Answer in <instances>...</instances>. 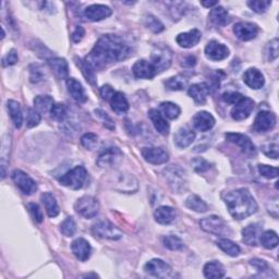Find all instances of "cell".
<instances>
[{"mask_svg":"<svg viewBox=\"0 0 279 279\" xmlns=\"http://www.w3.org/2000/svg\"><path fill=\"white\" fill-rule=\"evenodd\" d=\"M186 206L190 209H192L194 212H198V213H204L207 211V204L206 203L203 201L200 196L198 195H190L189 198L186 201Z\"/></svg>","mask_w":279,"mask_h":279,"instance_id":"cell-39","label":"cell"},{"mask_svg":"<svg viewBox=\"0 0 279 279\" xmlns=\"http://www.w3.org/2000/svg\"><path fill=\"white\" fill-rule=\"evenodd\" d=\"M163 243L166 246L167 249L171 251H178L183 249V241L177 236H173V234H169V236L164 237Z\"/></svg>","mask_w":279,"mask_h":279,"instance_id":"cell-43","label":"cell"},{"mask_svg":"<svg viewBox=\"0 0 279 279\" xmlns=\"http://www.w3.org/2000/svg\"><path fill=\"white\" fill-rule=\"evenodd\" d=\"M116 92L113 91V88L110 85H104L103 87H100L99 94L103 99L105 100H110V98L113 96V94Z\"/></svg>","mask_w":279,"mask_h":279,"instance_id":"cell-61","label":"cell"},{"mask_svg":"<svg viewBox=\"0 0 279 279\" xmlns=\"http://www.w3.org/2000/svg\"><path fill=\"white\" fill-rule=\"evenodd\" d=\"M54 99L53 97L48 96V95H40V96H36L34 99V105L35 108L39 112H47L50 111L54 106Z\"/></svg>","mask_w":279,"mask_h":279,"instance_id":"cell-37","label":"cell"},{"mask_svg":"<svg viewBox=\"0 0 279 279\" xmlns=\"http://www.w3.org/2000/svg\"><path fill=\"white\" fill-rule=\"evenodd\" d=\"M259 241L265 249H275L278 245V236L275 231L267 230L259 236Z\"/></svg>","mask_w":279,"mask_h":279,"instance_id":"cell-40","label":"cell"},{"mask_svg":"<svg viewBox=\"0 0 279 279\" xmlns=\"http://www.w3.org/2000/svg\"><path fill=\"white\" fill-rule=\"evenodd\" d=\"M250 264H251L252 266H254V267H255L259 272L266 271V270H268V269H269L268 264L266 263L265 261H263V259L253 258V259H251V261H250Z\"/></svg>","mask_w":279,"mask_h":279,"instance_id":"cell-60","label":"cell"},{"mask_svg":"<svg viewBox=\"0 0 279 279\" xmlns=\"http://www.w3.org/2000/svg\"><path fill=\"white\" fill-rule=\"evenodd\" d=\"M60 230L66 237H72L77 231V225L72 217H67L60 225Z\"/></svg>","mask_w":279,"mask_h":279,"instance_id":"cell-44","label":"cell"},{"mask_svg":"<svg viewBox=\"0 0 279 279\" xmlns=\"http://www.w3.org/2000/svg\"><path fill=\"white\" fill-rule=\"evenodd\" d=\"M243 82L253 90H258L264 85L265 79L259 70L256 68H250L243 74Z\"/></svg>","mask_w":279,"mask_h":279,"instance_id":"cell-20","label":"cell"},{"mask_svg":"<svg viewBox=\"0 0 279 279\" xmlns=\"http://www.w3.org/2000/svg\"><path fill=\"white\" fill-rule=\"evenodd\" d=\"M231 216L234 219H244L257 212V203L248 189H237L223 194Z\"/></svg>","mask_w":279,"mask_h":279,"instance_id":"cell-2","label":"cell"},{"mask_svg":"<svg viewBox=\"0 0 279 279\" xmlns=\"http://www.w3.org/2000/svg\"><path fill=\"white\" fill-rule=\"evenodd\" d=\"M271 2L269 0H251L248 2V6L256 14H264V12L269 8Z\"/></svg>","mask_w":279,"mask_h":279,"instance_id":"cell-46","label":"cell"},{"mask_svg":"<svg viewBox=\"0 0 279 279\" xmlns=\"http://www.w3.org/2000/svg\"><path fill=\"white\" fill-rule=\"evenodd\" d=\"M77 65L80 67L82 73L85 77V79L90 82L92 85H95V70L92 68V66L88 63L86 60H81V59H75Z\"/></svg>","mask_w":279,"mask_h":279,"instance_id":"cell-42","label":"cell"},{"mask_svg":"<svg viewBox=\"0 0 279 279\" xmlns=\"http://www.w3.org/2000/svg\"><path fill=\"white\" fill-rule=\"evenodd\" d=\"M258 173L267 179H275L278 177V169L268 165H258Z\"/></svg>","mask_w":279,"mask_h":279,"instance_id":"cell-48","label":"cell"},{"mask_svg":"<svg viewBox=\"0 0 279 279\" xmlns=\"http://www.w3.org/2000/svg\"><path fill=\"white\" fill-rule=\"evenodd\" d=\"M195 140V133L188 126H182L176 132L174 136V141L176 145L180 149H186L189 145H191Z\"/></svg>","mask_w":279,"mask_h":279,"instance_id":"cell-23","label":"cell"},{"mask_svg":"<svg viewBox=\"0 0 279 279\" xmlns=\"http://www.w3.org/2000/svg\"><path fill=\"white\" fill-rule=\"evenodd\" d=\"M144 270L148 274L158 278H167L171 276V267L163 259L153 258L144 266Z\"/></svg>","mask_w":279,"mask_h":279,"instance_id":"cell-10","label":"cell"},{"mask_svg":"<svg viewBox=\"0 0 279 279\" xmlns=\"http://www.w3.org/2000/svg\"><path fill=\"white\" fill-rule=\"evenodd\" d=\"M209 20L216 27H226L231 21V18L227 10L223 7H215L209 12Z\"/></svg>","mask_w":279,"mask_h":279,"instance_id":"cell-26","label":"cell"},{"mask_svg":"<svg viewBox=\"0 0 279 279\" xmlns=\"http://www.w3.org/2000/svg\"><path fill=\"white\" fill-rule=\"evenodd\" d=\"M84 35H85L84 29L79 25V27H77V29H75L72 33V41L74 43H80L82 41V39L84 37Z\"/></svg>","mask_w":279,"mask_h":279,"instance_id":"cell-62","label":"cell"},{"mask_svg":"<svg viewBox=\"0 0 279 279\" xmlns=\"http://www.w3.org/2000/svg\"><path fill=\"white\" fill-rule=\"evenodd\" d=\"M7 107H8V110L10 113V117L12 119V122H14L16 128L20 129L22 122H23V115H22L20 104H19L16 100L10 99L7 103Z\"/></svg>","mask_w":279,"mask_h":279,"instance_id":"cell-34","label":"cell"},{"mask_svg":"<svg viewBox=\"0 0 279 279\" xmlns=\"http://www.w3.org/2000/svg\"><path fill=\"white\" fill-rule=\"evenodd\" d=\"M145 25H147V28L150 29L153 33H161L165 29L164 24L158 20L156 17L151 15L145 18Z\"/></svg>","mask_w":279,"mask_h":279,"instance_id":"cell-45","label":"cell"},{"mask_svg":"<svg viewBox=\"0 0 279 279\" xmlns=\"http://www.w3.org/2000/svg\"><path fill=\"white\" fill-rule=\"evenodd\" d=\"M188 93L198 105L205 104L207 96L211 93V87L207 83H196L189 87Z\"/></svg>","mask_w":279,"mask_h":279,"instance_id":"cell-21","label":"cell"},{"mask_svg":"<svg viewBox=\"0 0 279 279\" xmlns=\"http://www.w3.org/2000/svg\"><path fill=\"white\" fill-rule=\"evenodd\" d=\"M278 144L277 143H268L265 144L262 147V151L263 153L268 156L270 158H274V160H277L278 158V154H279V150H278Z\"/></svg>","mask_w":279,"mask_h":279,"instance_id":"cell-52","label":"cell"},{"mask_svg":"<svg viewBox=\"0 0 279 279\" xmlns=\"http://www.w3.org/2000/svg\"><path fill=\"white\" fill-rule=\"evenodd\" d=\"M202 39V33L199 30H191L189 32H186V33H181L178 36H177V43L180 47L183 48H191L193 46H195L196 44H199V42Z\"/></svg>","mask_w":279,"mask_h":279,"instance_id":"cell-22","label":"cell"},{"mask_svg":"<svg viewBox=\"0 0 279 279\" xmlns=\"http://www.w3.org/2000/svg\"><path fill=\"white\" fill-rule=\"evenodd\" d=\"M71 250H72L74 256L82 262L87 261V259L90 258L91 253H92L91 244L83 238L75 239L71 244Z\"/></svg>","mask_w":279,"mask_h":279,"instance_id":"cell-19","label":"cell"},{"mask_svg":"<svg viewBox=\"0 0 279 279\" xmlns=\"http://www.w3.org/2000/svg\"><path fill=\"white\" fill-rule=\"evenodd\" d=\"M276 125V116L270 111L262 110L257 113L253 128L258 133L267 132Z\"/></svg>","mask_w":279,"mask_h":279,"instance_id":"cell-13","label":"cell"},{"mask_svg":"<svg viewBox=\"0 0 279 279\" xmlns=\"http://www.w3.org/2000/svg\"><path fill=\"white\" fill-rule=\"evenodd\" d=\"M160 112L164 117L173 120L180 116L181 109L180 107L175 103H171V101H164V103L160 105Z\"/></svg>","mask_w":279,"mask_h":279,"instance_id":"cell-36","label":"cell"},{"mask_svg":"<svg viewBox=\"0 0 279 279\" xmlns=\"http://www.w3.org/2000/svg\"><path fill=\"white\" fill-rule=\"evenodd\" d=\"M196 63V59L194 58L193 56H189L185 59V61L182 62V66H186V67H192Z\"/></svg>","mask_w":279,"mask_h":279,"instance_id":"cell-63","label":"cell"},{"mask_svg":"<svg viewBox=\"0 0 279 279\" xmlns=\"http://www.w3.org/2000/svg\"><path fill=\"white\" fill-rule=\"evenodd\" d=\"M165 85L170 91H183L188 85V79L179 74L165 81Z\"/></svg>","mask_w":279,"mask_h":279,"instance_id":"cell-38","label":"cell"},{"mask_svg":"<svg viewBox=\"0 0 279 279\" xmlns=\"http://www.w3.org/2000/svg\"><path fill=\"white\" fill-rule=\"evenodd\" d=\"M11 178L16 183V186L20 189L24 194L31 195L37 190L36 182L32 179L28 174H25L24 171L20 169H16L12 171Z\"/></svg>","mask_w":279,"mask_h":279,"instance_id":"cell-8","label":"cell"},{"mask_svg":"<svg viewBox=\"0 0 279 279\" xmlns=\"http://www.w3.org/2000/svg\"><path fill=\"white\" fill-rule=\"evenodd\" d=\"M67 87H68V92L70 93V95H71V97L77 101V103L83 104L87 100V96L85 94L84 88L79 81H77L73 78H69L67 80Z\"/></svg>","mask_w":279,"mask_h":279,"instance_id":"cell-25","label":"cell"},{"mask_svg":"<svg viewBox=\"0 0 279 279\" xmlns=\"http://www.w3.org/2000/svg\"><path fill=\"white\" fill-rule=\"evenodd\" d=\"M133 74L135 75L137 79H153L155 75L158 73L155 66L152 62L147 60H138L136 61L132 68Z\"/></svg>","mask_w":279,"mask_h":279,"instance_id":"cell-18","label":"cell"},{"mask_svg":"<svg viewBox=\"0 0 279 279\" xmlns=\"http://www.w3.org/2000/svg\"><path fill=\"white\" fill-rule=\"evenodd\" d=\"M28 208H29V211L32 215V217L34 218L36 223L41 224L43 219H44V216H43V212H42V209L40 208V206L37 205L36 203H30V204L28 205Z\"/></svg>","mask_w":279,"mask_h":279,"instance_id":"cell-55","label":"cell"},{"mask_svg":"<svg viewBox=\"0 0 279 279\" xmlns=\"http://www.w3.org/2000/svg\"><path fill=\"white\" fill-rule=\"evenodd\" d=\"M112 14V10L105 5H92L84 10V17L87 19L88 21H100L104 19L110 17Z\"/></svg>","mask_w":279,"mask_h":279,"instance_id":"cell-17","label":"cell"},{"mask_svg":"<svg viewBox=\"0 0 279 279\" xmlns=\"http://www.w3.org/2000/svg\"><path fill=\"white\" fill-rule=\"evenodd\" d=\"M261 227L257 224H251L246 226L242 230L243 242L251 246H256L258 243V238L261 236Z\"/></svg>","mask_w":279,"mask_h":279,"instance_id":"cell-30","label":"cell"},{"mask_svg":"<svg viewBox=\"0 0 279 279\" xmlns=\"http://www.w3.org/2000/svg\"><path fill=\"white\" fill-rule=\"evenodd\" d=\"M130 45L121 36L106 34L101 36L87 55L86 61L94 70H100L111 63L122 61L132 54Z\"/></svg>","mask_w":279,"mask_h":279,"instance_id":"cell-1","label":"cell"},{"mask_svg":"<svg viewBox=\"0 0 279 279\" xmlns=\"http://www.w3.org/2000/svg\"><path fill=\"white\" fill-rule=\"evenodd\" d=\"M200 225L203 230L215 234V236H226V234L231 233L230 228L226 221L216 215H212V216L202 219Z\"/></svg>","mask_w":279,"mask_h":279,"instance_id":"cell-6","label":"cell"},{"mask_svg":"<svg viewBox=\"0 0 279 279\" xmlns=\"http://www.w3.org/2000/svg\"><path fill=\"white\" fill-rule=\"evenodd\" d=\"M95 115H96L101 120V121H103L104 125L106 126L107 129L115 130V128H116L115 122H113V120L108 115H107V113L104 110L96 109V110H95Z\"/></svg>","mask_w":279,"mask_h":279,"instance_id":"cell-51","label":"cell"},{"mask_svg":"<svg viewBox=\"0 0 279 279\" xmlns=\"http://www.w3.org/2000/svg\"><path fill=\"white\" fill-rule=\"evenodd\" d=\"M225 136L229 142L237 144L244 154L254 155L256 153L255 145L246 135L241 133H226Z\"/></svg>","mask_w":279,"mask_h":279,"instance_id":"cell-12","label":"cell"},{"mask_svg":"<svg viewBox=\"0 0 279 279\" xmlns=\"http://www.w3.org/2000/svg\"><path fill=\"white\" fill-rule=\"evenodd\" d=\"M254 109V101L249 97H243L239 103L234 105L231 110V117L236 121H242L248 118Z\"/></svg>","mask_w":279,"mask_h":279,"instance_id":"cell-11","label":"cell"},{"mask_svg":"<svg viewBox=\"0 0 279 279\" xmlns=\"http://www.w3.org/2000/svg\"><path fill=\"white\" fill-rule=\"evenodd\" d=\"M201 5L204 6V7H206V8H211V7H214V6H217L218 2H202Z\"/></svg>","mask_w":279,"mask_h":279,"instance_id":"cell-64","label":"cell"},{"mask_svg":"<svg viewBox=\"0 0 279 279\" xmlns=\"http://www.w3.org/2000/svg\"><path fill=\"white\" fill-rule=\"evenodd\" d=\"M192 164H193L194 170L199 174L205 173V171H207L209 168H211V164L206 162L205 160H203V158H195V160L192 162Z\"/></svg>","mask_w":279,"mask_h":279,"instance_id":"cell-56","label":"cell"},{"mask_svg":"<svg viewBox=\"0 0 279 279\" xmlns=\"http://www.w3.org/2000/svg\"><path fill=\"white\" fill-rule=\"evenodd\" d=\"M149 116L158 133H161L162 135L169 134V130H170L169 123L166 121V119L164 118V116L160 112V110L151 109L149 111Z\"/></svg>","mask_w":279,"mask_h":279,"instance_id":"cell-27","label":"cell"},{"mask_svg":"<svg viewBox=\"0 0 279 279\" xmlns=\"http://www.w3.org/2000/svg\"><path fill=\"white\" fill-rule=\"evenodd\" d=\"M50 113H52V117L55 120H58V121H63L67 117V107L65 104H54L52 110H50Z\"/></svg>","mask_w":279,"mask_h":279,"instance_id":"cell-47","label":"cell"},{"mask_svg":"<svg viewBox=\"0 0 279 279\" xmlns=\"http://www.w3.org/2000/svg\"><path fill=\"white\" fill-rule=\"evenodd\" d=\"M98 136L94 133H86L81 137V143L86 150H93L97 145Z\"/></svg>","mask_w":279,"mask_h":279,"instance_id":"cell-49","label":"cell"},{"mask_svg":"<svg viewBox=\"0 0 279 279\" xmlns=\"http://www.w3.org/2000/svg\"><path fill=\"white\" fill-rule=\"evenodd\" d=\"M243 97H244L243 95L238 92H226L223 94V96H221V98H223L224 101H226V103H228V104H232V105H236L237 103H239V101Z\"/></svg>","mask_w":279,"mask_h":279,"instance_id":"cell-54","label":"cell"},{"mask_svg":"<svg viewBox=\"0 0 279 279\" xmlns=\"http://www.w3.org/2000/svg\"><path fill=\"white\" fill-rule=\"evenodd\" d=\"M122 156V152L118 148H108L104 152H101L96 163L100 168L115 167L121 163Z\"/></svg>","mask_w":279,"mask_h":279,"instance_id":"cell-9","label":"cell"},{"mask_svg":"<svg viewBox=\"0 0 279 279\" xmlns=\"http://www.w3.org/2000/svg\"><path fill=\"white\" fill-rule=\"evenodd\" d=\"M18 60H19L18 54L15 49H12L8 53V55L5 57L3 63H4V66H14L18 62Z\"/></svg>","mask_w":279,"mask_h":279,"instance_id":"cell-58","label":"cell"},{"mask_svg":"<svg viewBox=\"0 0 279 279\" xmlns=\"http://www.w3.org/2000/svg\"><path fill=\"white\" fill-rule=\"evenodd\" d=\"M164 177L169 187L176 192H181L187 186L186 171L177 165H171L164 170Z\"/></svg>","mask_w":279,"mask_h":279,"instance_id":"cell-4","label":"cell"},{"mask_svg":"<svg viewBox=\"0 0 279 279\" xmlns=\"http://www.w3.org/2000/svg\"><path fill=\"white\" fill-rule=\"evenodd\" d=\"M110 106L117 115H123L129 109V103L121 92H116L110 98Z\"/></svg>","mask_w":279,"mask_h":279,"instance_id":"cell-32","label":"cell"},{"mask_svg":"<svg viewBox=\"0 0 279 279\" xmlns=\"http://www.w3.org/2000/svg\"><path fill=\"white\" fill-rule=\"evenodd\" d=\"M142 156L145 161L153 165L166 164L169 161V155L162 148H145L142 151Z\"/></svg>","mask_w":279,"mask_h":279,"instance_id":"cell-16","label":"cell"},{"mask_svg":"<svg viewBox=\"0 0 279 279\" xmlns=\"http://www.w3.org/2000/svg\"><path fill=\"white\" fill-rule=\"evenodd\" d=\"M41 200L43 202L44 207H45L47 215L49 217L54 218L56 216H58L59 206H58V204H57V201L55 199V196L52 193H49V192L44 193L41 196Z\"/></svg>","mask_w":279,"mask_h":279,"instance_id":"cell-33","label":"cell"},{"mask_svg":"<svg viewBox=\"0 0 279 279\" xmlns=\"http://www.w3.org/2000/svg\"><path fill=\"white\" fill-rule=\"evenodd\" d=\"M92 232L94 236L103 239L119 240L122 238L121 230L108 220H101L92 227Z\"/></svg>","mask_w":279,"mask_h":279,"instance_id":"cell-7","label":"cell"},{"mask_svg":"<svg viewBox=\"0 0 279 279\" xmlns=\"http://www.w3.org/2000/svg\"><path fill=\"white\" fill-rule=\"evenodd\" d=\"M233 33L239 40L246 42L255 39L258 34V28L254 23L239 22L233 27Z\"/></svg>","mask_w":279,"mask_h":279,"instance_id":"cell-14","label":"cell"},{"mask_svg":"<svg viewBox=\"0 0 279 279\" xmlns=\"http://www.w3.org/2000/svg\"><path fill=\"white\" fill-rule=\"evenodd\" d=\"M267 209L268 213L271 215L274 218L278 217V213H279V205H278V198H274L269 201V203L267 204Z\"/></svg>","mask_w":279,"mask_h":279,"instance_id":"cell-59","label":"cell"},{"mask_svg":"<svg viewBox=\"0 0 279 279\" xmlns=\"http://www.w3.org/2000/svg\"><path fill=\"white\" fill-rule=\"evenodd\" d=\"M193 124L195 129L202 132H206L215 125V118L207 111H200L193 117Z\"/></svg>","mask_w":279,"mask_h":279,"instance_id":"cell-24","label":"cell"},{"mask_svg":"<svg viewBox=\"0 0 279 279\" xmlns=\"http://www.w3.org/2000/svg\"><path fill=\"white\" fill-rule=\"evenodd\" d=\"M31 75H30V79L32 83H39L40 81H42L44 79V73L42 72V70L39 66L33 65L31 66Z\"/></svg>","mask_w":279,"mask_h":279,"instance_id":"cell-57","label":"cell"},{"mask_svg":"<svg viewBox=\"0 0 279 279\" xmlns=\"http://www.w3.org/2000/svg\"><path fill=\"white\" fill-rule=\"evenodd\" d=\"M176 211L170 206H161L154 212V218L158 224L169 225L176 219Z\"/></svg>","mask_w":279,"mask_h":279,"instance_id":"cell-29","label":"cell"},{"mask_svg":"<svg viewBox=\"0 0 279 279\" xmlns=\"http://www.w3.org/2000/svg\"><path fill=\"white\" fill-rule=\"evenodd\" d=\"M41 115L39 111H36L32 108L28 109V116H27V126L28 128H34V126L39 125L41 122Z\"/></svg>","mask_w":279,"mask_h":279,"instance_id":"cell-50","label":"cell"},{"mask_svg":"<svg viewBox=\"0 0 279 279\" xmlns=\"http://www.w3.org/2000/svg\"><path fill=\"white\" fill-rule=\"evenodd\" d=\"M217 245L228 255L238 256L240 254L239 245L229 239H219L217 241Z\"/></svg>","mask_w":279,"mask_h":279,"instance_id":"cell-41","label":"cell"},{"mask_svg":"<svg viewBox=\"0 0 279 279\" xmlns=\"http://www.w3.org/2000/svg\"><path fill=\"white\" fill-rule=\"evenodd\" d=\"M48 65L52 68L54 73L56 74V77H58L59 79H69V67L68 62L66 59L63 58H52L48 60Z\"/></svg>","mask_w":279,"mask_h":279,"instance_id":"cell-31","label":"cell"},{"mask_svg":"<svg viewBox=\"0 0 279 279\" xmlns=\"http://www.w3.org/2000/svg\"><path fill=\"white\" fill-rule=\"evenodd\" d=\"M74 209L80 216L91 219L94 218L99 212L98 201L90 195H84L80 198L74 204Z\"/></svg>","mask_w":279,"mask_h":279,"instance_id":"cell-5","label":"cell"},{"mask_svg":"<svg viewBox=\"0 0 279 279\" xmlns=\"http://www.w3.org/2000/svg\"><path fill=\"white\" fill-rule=\"evenodd\" d=\"M87 170L83 166H77L68 171L59 178V182L62 186L72 190H79L84 187L87 180Z\"/></svg>","mask_w":279,"mask_h":279,"instance_id":"cell-3","label":"cell"},{"mask_svg":"<svg viewBox=\"0 0 279 279\" xmlns=\"http://www.w3.org/2000/svg\"><path fill=\"white\" fill-rule=\"evenodd\" d=\"M204 275L206 278H223L225 277V269L224 266L220 263L213 261L205 264L204 266Z\"/></svg>","mask_w":279,"mask_h":279,"instance_id":"cell-35","label":"cell"},{"mask_svg":"<svg viewBox=\"0 0 279 279\" xmlns=\"http://www.w3.org/2000/svg\"><path fill=\"white\" fill-rule=\"evenodd\" d=\"M152 60H153L152 63L155 66L157 72H161L169 68L171 63V56L170 53L166 52L165 49H158L157 52L152 55Z\"/></svg>","mask_w":279,"mask_h":279,"instance_id":"cell-28","label":"cell"},{"mask_svg":"<svg viewBox=\"0 0 279 279\" xmlns=\"http://www.w3.org/2000/svg\"><path fill=\"white\" fill-rule=\"evenodd\" d=\"M278 53H279V49H278V40L275 39V40H272L271 42L268 43L267 49H266V54H267V58H268V60H269V61H272V60L277 59Z\"/></svg>","mask_w":279,"mask_h":279,"instance_id":"cell-53","label":"cell"},{"mask_svg":"<svg viewBox=\"0 0 279 279\" xmlns=\"http://www.w3.org/2000/svg\"><path fill=\"white\" fill-rule=\"evenodd\" d=\"M205 56L211 60L220 61L226 59L229 56V49L224 44L218 43L216 41H212L205 47Z\"/></svg>","mask_w":279,"mask_h":279,"instance_id":"cell-15","label":"cell"}]
</instances>
